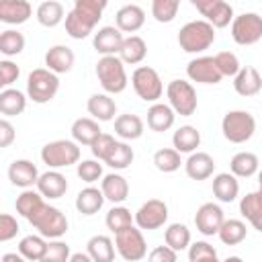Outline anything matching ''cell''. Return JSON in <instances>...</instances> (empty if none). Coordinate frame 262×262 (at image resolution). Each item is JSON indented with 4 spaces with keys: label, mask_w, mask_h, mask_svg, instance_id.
Masks as SVG:
<instances>
[{
    "label": "cell",
    "mask_w": 262,
    "mask_h": 262,
    "mask_svg": "<svg viewBox=\"0 0 262 262\" xmlns=\"http://www.w3.org/2000/svg\"><path fill=\"white\" fill-rule=\"evenodd\" d=\"M104 8V0H76L66 16V33L72 39H86L90 33H94Z\"/></svg>",
    "instance_id": "obj_1"
},
{
    "label": "cell",
    "mask_w": 262,
    "mask_h": 262,
    "mask_svg": "<svg viewBox=\"0 0 262 262\" xmlns=\"http://www.w3.org/2000/svg\"><path fill=\"white\" fill-rule=\"evenodd\" d=\"M215 43V27L207 20H190L178 33V45L186 53H203Z\"/></svg>",
    "instance_id": "obj_2"
},
{
    "label": "cell",
    "mask_w": 262,
    "mask_h": 262,
    "mask_svg": "<svg viewBox=\"0 0 262 262\" xmlns=\"http://www.w3.org/2000/svg\"><path fill=\"white\" fill-rule=\"evenodd\" d=\"M96 78L106 94H121L129 84L125 63L121 61L119 55L100 57L96 63Z\"/></svg>",
    "instance_id": "obj_3"
},
{
    "label": "cell",
    "mask_w": 262,
    "mask_h": 262,
    "mask_svg": "<svg viewBox=\"0 0 262 262\" xmlns=\"http://www.w3.org/2000/svg\"><path fill=\"white\" fill-rule=\"evenodd\" d=\"M221 131L229 143H246L256 133V119L248 111H229L221 119Z\"/></svg>",
    "instance_id": "obj_4"
},
{
    "label": "cell",
    "mask_w": 262,
    "mask_h": 262,
    "mask_svg": "<svg viewBox=\"0 0 262 262\" xmlns=\"http://www.w3.org/2000/svg\"><path fill=\"white\" fill-rule=\"evenodd\" d=\"M57 90H59V78L47 68H37L27 78V96L37 104H45L53 100Z\"/></svg>",
    "instance_id": "obj_5"
},
{
    "label": "cell",
    "mask_w": 262,
    "mask_h": 262,
    "mask_svg": "<svg viewBox=\"0 0 262 262\" xmlns=\"http://www.w3.org/2000/svg\"><path fill=\"white\" fill-rule=\"evenodd\" d=\"M29 223L39 231V235L47 239H59L68 231V217L57 207H51L47 203L29 219Z\"/></svg>",
    "instance_id": "obj_6"
},
{
    "label": "cell",
    "mask_w": 262,
    "mask_h": 262,
    "mask_svg": "<svg viewBox=\"0 0 262 262\" xmlns=\"http://www.w3.org/2000/svg\"><path fill=\"white\" fill-rule=\"evenodd\" d=\"M41 160L49 168H68L72 164H80V147L72 139H55L43 145Z\"/></svg>",
    "instance_id": "obj_7"
},
{
    "label": "cell",
    "mask_w": 262,
    "mask_h": 262,
    "mask_svg": "<svg viewBox=\"0 0 262 262\" xmlns=\"http://www.w3.org/2000/svg\"><path fill=\"white\" fill-rule=\"evenodd\" d=\"M166 96H168V104L172 106V111L180 117H190L196 113L199 100H196V90L190 82L186 80H172L166 86Z\"/></svg>",
    "instance_id": "obj_8"
},
{
    "label": "cell",
    "mask_w": 262,
    "mask_h": 262,
    "mask_svg": "<svg viewBox=\"0 0 262 262\" xmlns=\"http://www.w3.org/2000/svg\"><path fill=\"white\" fill-rule=\"evenodd\" d=\"M131 86L135 90V94L145 100V102H158L164 94V84L160 74L149 68V66H139L135 68V72L131 74Z\"/></svg>",
    "instance_id": "obj_9"
},
{
    "label": "cell",
    "mask_w": 262,
    "mask_h": 262,
    "mask_svg": "<svg viewBox=\"0 0 262 262\" xmlns=\"http://www.w3.org/2000/svg\"><path fill=\"white\" fill-rule=\"evenodd\" d=\"M115 248L119 256L127 262H139L147 254V244L139 227L131 225L119 233H115Z\"/></svg>",
    "instance_id": "obj_10"
},
{
    "label": "cell",
    "mask_w": 262,
    "mask_h": 262,
    "mask_svg": "<svg viewBox=\"0 0 262 262\" xmlns=\"http://www.w3.org/2000/svg\"><path fill=\"white\" fill-rule=\"evenodd\" d=\"M231 39L237 45H254L262 39V16L256 12H242L233 16Z\"/></svg>",
    "instance_id": "obj_11"
},
{
    "label": "cell",
    "mask_w": 262,
    "mask_h": 262,
    "mask_svg": "<svg viewBox=\"0 0 262 262\" xmlns=\"http://www.w3.org/2000/svg\"><path fill=\"white\" fill-rule=\"evenodd\" d=\"M168 221V205L160 199H149L145 201L137 211H135V225L139 229H160Z\"/></svg>",
    "instance_id": "obj_12"
},
{
    "label": "cell",
    "mask_w": 262,
    "mask_h": 262,
    "mask_svg": "<svg viewBox=\"0 0 262 262\" xmlns=\"http://www.w3.org/2000/svg\"><path fill=\"white\" fill-rule=\"evenodd\" d=\"M192 6L215 29H223L229 23H233V8L225 0H192Z\"/></svg>",
    "instance_id": "obj_13"
},
{
    "label": "cell",
    "mask_w": 262,
    "mask_h": 262,
    "mask_svg": "<svg viewBox=\"0 0 262 262\" xmlns=\"http://www.w3.org/2000/svg\"><path fill=\"white\" fill-rule=\"evenodd\" d=\"M186 76L196 84H219L223 78L215 63V57H209V55L190 59L186 66Z\"/></svg>",
    "instance_id": "obj_14"
},
{
    "label": "cell",
    "mask_w": 262,
    "mask_h": 262,
    "mask_svg": "<svg viewBox=\"0 0 262 262\" xmlns=\"http://www.w3.org/2000/svg\"><path fill=\"white\" fill-rule=\"evenodd\" d=\"M223 221H225V215L217 203H203L194 213L196 231H201L203 235H217Z\"/></svg>",
    "instance_id": "obj_15"
},
{
    "label": "cell",
    "mask_w": 262,
    "mask_h": 262,
    "mask_svg": "<svg viewBox=\"0 0 262 262\" xmlns=\"http://www.w3.org/2000/svg\"><path fill=\"white\" fill-rule=\"evenodd\" d=\"M123 41H125V37L117 27H100L92 37V45H94L96 53H100L102 57L119 55Z\"/></svg>",
    "instance_id": "obj_16"
},
{
    "label": "cell",
    "mask_w": 262,
    "mask_h": 262,
    "mask_svg": "<svg viewBox=\"0 0 262 262\" xmlns=\"http://www.w3.org/2000/svg\"><path fill=\"white\" fill-rule=\"evenodd\" d=\"M39 170L31 160H14L8 166V180L18 188H31L39 180Z\"/></svg>",
    "instance_id": "obj_17"
},
{
    "label": "cell",
    "mask_w": 262,
    "mask_h": 262,
    "mask_svg": "<svg viewBox=\"0 0 262 262\" xmlns=\"http://www.w3.org/2000/svg\"><path fill=\"white\" fill-rule=\"evenodd\" d=\"M115 23L121 33H135L145 23V10L139 4H125L117 10Z\"/></svg>",
    "instance_id": "obj_18"
},
{
    "label": "cell",
    "mask_w": 262,
    "mask_h": 262,
    "mask_svg": "<svg viewBox=\"0 0 262 262\" xmlns=\"http://www.w3.org/2000/svg\"><path fill=\"white\" fill-rule=\"evenodd\" d=\"M184 172L192 180H207L215 172V160L207 151H194L184 162Z\"/></svg>",
    "instance_id": "obj_19"
},
{
    "label": "cell",
    "mask_w": 262,
    "mask_h": 262,
    "mask_svg": "<svg viewBox=\"0 0 262 262\" xmlns=\"http://www.w3.org/2000/svg\"><path fill=\"white\" fill-rule=\"evenodd\" d=\"M33 14V6L27 0H0V20L6 25H23Z\"/></svg>",
    "instance_id": "obj_20"
},
{
    "label": "cell",
    "mask_w": 262,
    "mask_h": 262,
    "mask_svg": "<svg viewBox=\"0 0 262 262\" xmlns=\"http://www.w3.org/2000/svg\"><path fill=\"white\" fill-rule=\"evenodd\" d=\"M76 55L68 45H53L45 53V66L53 74H66L74 68Z\"/></svg>",
    "instance_id": "obj_21"
},
{
    "label": "cell",
    "mask_w": 262,
    "mask_h": 262,
    "mask_svg": "<svg viewBox=\"0 0 262 262\" xmlns=\"http://www.w3.org/2000/svg\"><path fill=\"white\" fill-rule=\"evenodd\" d=\"M37 190L43 194V199H59V196H63L66 194V190H68V180H66V176L61 174V172H57V170H47V172H43L41 176H39V180H37Z\"/></svg>",
    "instance_id": "obj_22"
},
{
    "label": "cell",
    "mask_w": 262,
    "mask_h": 262,
    "mask_svg": "<svg viewBox=\"0 0 262 262\" xmlns=\"http://www.w3.org/2000/svg\"><path fill=\"white\" fill-rule=\"evenodd\" d=\"M233 90L239 96H256L262 90V76L256 68L244 66L233 78Z\"/></svg>",
    "instance_id": "obj_23"
},
{
    "label": "cell",
    "mask_w": 262,
    "mask_h": 262,
    "mask_svg": "<svg viewBox=\"0 0 262 262\" xmlns=\"http://www.w3.org/2000/svg\"><path fill=\"white\" fill-rule=\"evenodd\" d=\"M100 190H102L106 201H111L115 205H121L129 196V182H127L125 176H121L117 172H111L100 180Z\"/></svg>",
    "instance_id": "obj_24"
},
{
    "label": "cell",
    "mask_w": 262,
    "mask_h": 262,
    "mask_svg": "<svg viewBox=\"0 0 262 262\" xmlns=\"http://www.w3.org/2000/svg\"><path fill=\"white\" fill-rule=\"evenodd\" d=\"M239 213L256 231L262 233V190H254V192H248L246 196H242Z\"/></svg>",
    "instance_id": "obj_25"
},
{
    "label": "cell",
    "mask_w": 262,
    "mask_h": 262,
    "mask_svg": "<svg viewBox=\"0 0 262 262\" xmlns=\"http://www.w3.org/2000/svg\"><path fill=\"white\" fill-rule=\"evenodd\" d=\"M86 108H88V113L92 115V119L94 121H102V123H106V121H113L115 119V115H117V102L111 98V94H106V92H102V94H92L90 98H88V102H86Z\"/></svg>",
    "instance_id": "obj_26"
},
{
    "label": "cell",
    "mask_w": 262,
    "mask_h": 262,
    "mask_svg": "<svg viewBox=\"0 0 262 262\" xmlns=\"http://www.w3.org/2000/svg\"><path fill=\"white\" fill-rule=\"evenodd\" d=\"M72 137L78 145H90L102 135V129L98 127V121L90 119V117H80L72 123Z\"/></svg>",
    "instance_id": "obj_27"
},
{
    "label": "cell",
    "mask_w": 262,
    "mask_h": 262,
    "mask_svg": "<svg viewBox=\"0 0 262 262\" xmlns=\"http://www.w3.org/2000/svg\"><path fill=\"white\" fill-rule=\"evenodd\" d=\"M174 119H176V113L172 111L170 104H164V102H156L147 108V127L156 133H164L168 131L172 125H174Z\"/></svg>",
    "instance_id": "obj_28"
},
{
    "label": "cell",
    "mask_w": 262,
    "mask_h": 262,
    "mask_svg": "<svg viewBox=\"0 0 262 262\" xmlns=\"http://www.w3.org/2000/svg\"><path fill=\"white\" fill-rule=\"evenodd\" d=\"M172 145L178 154H194L201 145V131L192 125H182L172 135Z\"/></svg>",
    "instance_id": "obj_29"
},
{
    "label": "cell",
    "mask_w": 262,
    "mask_h": 262,
    "mask_svg": "<svg viewBox=\"0 0 262 262\" xmlns=\"http://www.w3.org/2000/svg\"><path fill=\"white\" fill-rule=\"evenodd\" d=\"M213 194L221 203H233L239 194V182L231 172H219L213 178Z\"/></svg>",
    "instance_id": "obj_30"
},
{
    "label": "cell",
    "mask_w": 262,
    "mask_h": 262,
    "mask_svg": "<svg viewBox=\"0 0 262 262\" xmlns=\"http://www.w3.org/2000/svg\"><path fill=\"white\" fill-rule=\"evenodd\" d=\"M143 129H145V125H143L141 117H137L133 113H125L115 119V133L125 141L139 139L143 135Z\"/></svg>",
    "instance_id": "obj_31"
},
{
    "label": "cell",
    "mask_w": 262,
    "mask_h": 262,
    "mask_svg": "<svg viewBox=\"0 0 262 262\" xmlns=\"http://www.w3.org/2000/svg\"><path fill=\"white\" fill-rule=\"evenodd\" d=\"M104 201H106V199H104L102 190H98V188H94V186H86V188H82V190L78 192V196H76V209H78V213L90 217V215H94V213H98V211L102 209Z\"/></svg>",
    "instance_id": "obj_32"
},
{
    "label": "cell",
    "mask_w": 262,
    "mask_h": 262,
    "mask_svg": "<svg viewBox=\"0 0 262 262\" xmlns=\"http://www.w3.org/2000/svg\"><path fill=\"white\" fill-rule=\"evenodd\" d=\"M147 55V43L139 37V35H129L125 37L123 45H121V51H119V57L123 63H141Z\"/></svg>",
    "instance_id": "obj_33"
},
{
    "label": "cell",
    "mask_w": 262,
    "mask_h": 262,
    "mask_svg": "<svg viewBox=\"0 0 262 262\" xmlns=\"http://www.w3.org/2000/svg\"><path fill=\"white\" fill-rule=\"evenodd\" d=\"M35 14H37L39 25H43V27H47V29L57 27V25H59L61 20H66V16H68L63 4L57 2V0H45V2H41V4L37 6Z\"/></svg>",
    "instance_id": "obj_34"
},
{
    "label": "cell",
    "mask_w": 262,
    "mask_h": 262,
    "mask_svg": "<svg viewBox=\"0 0 262 262\" xmlns=\"http://www.w3.org/2000/svg\"><path fill=\"white\" fill-rule=\"evenodd\" d=\"M229 170L235 178H250L260 170V160L252 151H237L229 162Z\"/></svg>",
    "instance_id": "obj_35"
},
{
    "label": "cell",
    "mask_w": 262,
    "mask_h": 262,
    "mask_svg": "<svg viewBox=\"0 0 262 262\" xmlns=\"http://www.w3.org/2000/svg\"><path fill=\"white\" fill-rule=\"evenodd\" d=\"M86 254L92 258V262H113L115 244L108 235H92L86 244Z\"/></svg>",
    "instance_id": "obj_36"
},
{
    "label": "cell",
    "mask_w": 262,
    "mask_h": 262,
    "mask_svg": "<svg viewBox=\"0 0 262 262\" xmlns=\"http://www.w3.org/2000/svg\"><path fill=\"white\" fill-rule=\"evenodd\" d=\"M27 108V96L25 92L16 88H6L0 92V113L4 117H16Z\"/></svg>",
    "instance_id": "obj_37"
},
{
    "label": "cell",
    "mask_w": 262,
    "mask_h": 262,
    "mask_svg": "<svg viewBox=\"0 0 262 262\" xmlns=\"http://www.w3.org/2000/svg\"><path fill=\"white\" fill-rule=\"evenodd\" d=\"M45 205V201H43V194L39 192V190H33V188H27V190H23L18 196H16V203H14V207H16V213L20 215V217H25L27 221L41 209Z\"/></svg>",
    "instance_id": "obj_38"
},
{
    "label": "cell",
    "mask_w": 262,
    "mask_h": 262,
    "mask_svg": "<svg viewBox=\"0 0 262 262\" xmlns=\"http://www.w3.org/2000/svg\"><path fill=\"white\" fill-rule=\"evenodd\" d=\"M164 242L174 252H182L190 248V229L184 223H170L164 231Z\"/></svg>",
    "instance_id": "obj_39"
},
{
    "label": "cell",
    "mask_w": 262,
    "mask_h": 262,
    "mask_svg": "<svg viewBox=\"0 0 262 262\" xmlns=\"http://www.w3.org/2000/svg\"><path fill=\"white\" fill-rule=\"evenodd\" d=\"M45 250H47V242L43 235H25L18 242V254L29 262H41Z\"/></svg>",
    "instance_id": "obj_40"
},
{
    "label": "cell",
    "mask_w": 262,
    "mask_h": 262,
    "mask_svg": "<svg viewBox=\"0 0 262 262\" xmlns=\"http://www.w3.org/2000/svg\"><path fill=\"white\" fill-rule=\"evenodd\" d=\"M217 235L225 246H237V244H242L246 239L248 227H246V223L242 219H225Z\"/></svg>",
    "instance_id": "obj_41"
},
{
    "label": "cell",
    "mask_w": 262,
    "mask_h": 262,
    "mask_svg": "<svg viewBox=\"0 0 262 262\" xmlns=\"http://www.w3.org/2000/svg\"><path fill=\"white\" fill-rule=\"evenodd\" d=\"M133 158H135L133 147L127 141H117L115 147L111 149V154L106 156L104 164L111 166L113 170H125V168H129L133 164Z\"/></svg>",
    "instance_id": "obj_42"
},
{
    "label": "cell",
    "mask_w": 262,
    "mask_h": 262,
    "mask_svg": "<svg viewBox=\"0 0 262 262\" xmlns=\"http://www.w3.org/2000/svg\"><path fill=\"white\" fill-rule=\"evenodd\" d=\"M133 221H135V215H131V211L123 205H115L113 209H108V213L104 217V223L113 233H119V231L131 227Z\"/></svg>",
    "instance_id": "obj_43"
},
{
    "label": "cell",
    "mask_w": 262,
    "mask_h": 262,
    "mask_svg": "<svg viewBox=\"0 0 262 262\" xmlns=\"http://www.w3.org/2000/svg\"><path fill=\"white\" fill-rule=\"evenodd\" d=\"M25 49V37L23 33L14 31V29H6L0 35V53L4 57H14Z\"/></svg>",
    "instance_id": "obj_44"
},
{
    "label": "cell",
    "mask_w": 262,
    "mask_h": 262,
    "mask_svg": "<svg viewBox=\"0 0 262 262\" xmlns=\"http://www.w3.org/2000/svg\"><path fill=\"white\" fill-rule=\"evenodd\" d=\"M182 160H180V154L174 149V147H162L154 154V166L164 172V174H170V172H176L180 168Z\"/></svg>",
    "instance_id": "obj_45"
},
{
    "label": "cell",
    "mask_w": 262,
    "mask_h": 262,
    "mask_svg": "<svg viewBox=\"0 0 262 262\" xmlns=\"http://www.w3.org/2000/svg\"><path fill=\"white\" fill-rule=\"evenodd\" d=\"M180 2L178 0H154L151 2V16L158 23H172L178 14Z\"/></svg>",
    "instance_id": "obj_46"
},
{
    "label": "cell",
    "mask_w": 262,
    "mask_h": 262,
    "mask_svg": "<svg viewBox=\"0 0 262 262\" xmlns=\"http://www.w3.org/2000/svg\"><path fill=\"white\" fill-rule=\"evenodd\" d=\"M188 260L190 262H221L217 258V250L209 242H194V244H190Z\"/></svg>",
    "instance_id": "obj_47"
},
{
    "label": "cell",
    "mask_w": 262,
    "mask_h": 262,
    "mask_svg": "<svg viewBox=\"0 0 262 262\" xmlns=\"http://www.w3.org/2000/svg\"><path fill=\"white\" fill-rule=\"evenodd\" d=\"M76 174H78L80 180H84L88 184L104 178L102 176V164H100V160H82L78 164V168H76Z\"/></svg>",
    "instance_id": "obj_48"
},
{
    "label": "cell",
    "mask_w": 262,
    "mask_h": 262,
    "mask_svg": "<svg viewBox=\"0 0 262 262\" xmlns=\"http://www.w3.org/2000/svg\"><path fill=\"white\" fill-rule=\"evenodd\" d=\"M72 254H70V246L61 239H51L47 242V250L45 256L41 258V262H70Z\"/></svg>",
    "instance_id": "obj_49"
},
{
    "label": "cell",
    "mask_w": 262,
    "mask_h": 262,
    "mask_svg": "<svg viewBox=\"0 0 262 262\" xmlns=\"http://www.w3.org/2000/svg\"><path fill=\"white\" fill-rule=\"evenodd\" d=\"M215 63H217V68H219V72H221V76H223V78H225V76L235 78V76H237V72L242 70L237 55H235V53H231V51H219V53L215 55Z\"/></svg>",
    "instance_id": "obj_50"
},
{
    "label": "cell",
    "mask_w": 262,
    "mask_h": 262,
    "mask_svg": "<svg viewBox=\"0 0 262 262\" xmlns=\"http://www.w3.org/2000/svg\"><path fill=\"white\" fill-rule=\"evenodd\" d=\"M18 76H20V68L14 61H10V59L0 61V86H2V90H6L12 82H16Z\"/></svg>",
    "instance_id": "obj_51"
},
{
    "label": "cell",
    "mask_w": 262,
    "mask_h": 262,
    "mask_svg": "<svg viewBox=\"0 0 262 262\" xmlns=\"http://www.w3.org/2000/svg\"><path fill=\"white\" fill-rule=\"evenodd\" d=\"M115 143H117V139L113 137V135H108V133H102L94 143H92V156L96 158V160H100V162H104L106 160V156L111 154V149L115 147Z\"/></svg>",
    "instance_id": "obj_52"
},
{
    "label": "cell",
    "mask_w": 262,
    "mask_h": 262,
    "mask_svg": "<svg viewBox=\"0 0 262 262\" xmlns=\"http://www.w3.org/2000/svg\"><path fill=\"white\" fill-rule=\"evenodd\" d=\"M18 221L10 215V213H2L0 215V242H10L16 233H18Z\"/></svg>",
    "instance_id": "obj_53"
},
{
    "label": "cell",
    "mask_w": 262,
    "mask_h": 262,
    "mask_svg": "<svg viewBox=\"0 0 262 262\" xmlns=\"http://www.w3.org/2000/svg\"><path fill=\"white\" fill-rule=\"evenodd\" d=\"M147 262H178V252H174L168 246H158L149 252Z\"/></svg>",
    "instance_id": "obj_54"
},
{
    "label": "cell",
    "mask_w": 262,
    "mask_h": 262,
    "mask_svg": "<svg viewBox=\"0 0 262 262\" xmlns=\"http://www.w3.org/2000/svg\"><path fill=\"white\" fill-rule=\"evenodd\" d=\"M16 137V131L12 127V123L8 119H2L0 121V147H8Z\"/></svg>",
    "instance_id": "obj_55"
},
{
    "label": "cell",
    "mask_w": 262,
    "mask_h": 262,
    "mask_svg": "<svg viewBox=\"0 0 262 262\" xmlns=\"http://www.w3.org/2000/svg\"><path fill=\"white\" fill-rule=\"evenodd\" d=\"M70 262H92V258L86 252H76V254H72Z\"/></svg>",
    "instance_id": "obj_56"
},
{
    "label": "cell",
    "mask_w": 262,
    "mask_h": 262,
    "mask_svg": "<svg viewBox=\"0 0 262 262\" xmlns=\"http://www.w3.org/2000/svg\"><path fill=\"white\" fill-rule=\"evenodd\" d=\"M0 262H29V260H25L20 254H12V252H10V254H4Z\"/></svg>",
    "instance_id": "obj_57"
},
{
    "label": "cell",
    "mask_w": 262,
    "mask_h": 262,
    "mask_svg": "<svg viewBox=\"0 0 262 262\" xmlns=\"http://www.w3.org/2000/svg\"><path fill=\"white\" fill-rule=\"evenodd\" d=\"M223 262H244V260H242L239 256H229V258H225Z\"/></svg>",
    "instance_id": "obj_58"
},
{
    "label": "cell",
    "mask_w": 262,
    "mask_h": 262,
    "mask_svg": "<svg viewBox=\"0 0 262 262\" xmlns=\"http://www.w3.org/2000/svg\"><path fill=\"white\" fill-rule=\"evenodd\" d=\"M258 190H262V170H258Z\"/></svg>",
    "instance_id": "obj_59"
}]
</instances>
